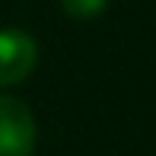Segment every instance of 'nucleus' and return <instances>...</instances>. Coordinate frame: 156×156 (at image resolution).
Instances as JSON below:
<instances>
[{"label":"nucleus","mask_w":156,"mask_h":156,"mask_svg":"<svg viewBox=\"0 0 156 156\" xmlns=\"http://www.w3.org/2000/svg\"><path fill=\"white\" fill-rule=\"evenodd\" d=\"M35 153V118L16 96H0V156Z\"/></svg>","instance_id":"1"},{"label":"nucleus","mask_w":156,"mask_h":156,"mask_svg":"<svg viewBox=\"0 0 156 156\" xmlns=\"http://www.w3.org/2000/svg\"><path fill=\"white\" fill-rule=\"evenodd\" d=\"M38 64V45L23 29H0V86H16L32 76Z\"/></svg>","instance_id":"2"},{"label":"nucleus","mask_w":156,"mask_h":156,"mask_svg":"<svg viewBox=\"0 0 156 156\" xmlns=\"http://www.w3.org/2000/svg\"><path fill=\"white\" fill-rule=\"evenodd\" d=\"M108 6V0H61V10L70 19H96Z\"/></svg>","instance_id":"3"}]
</instances>
